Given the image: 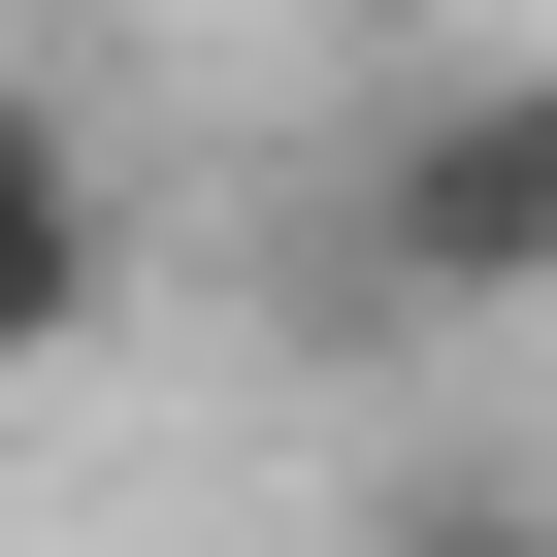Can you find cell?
Here are the masks:
<instances>
[{"instance_id": "obj_1", "label": "cell", "mask_w": 557, "mask_h": 557, "mask_svg": "<svg viewBox=\"0 0 557 557\" xmlns=\"http://www.w3.org/2000/svg\"><path fill=\"white\" fill-rule=\"evenodd\" d=\"M329 262H361L394 329H557V34L394 66L361 164H329Z\"/></svg>"}, {"instance_id": "obj_2", "label": "cell", "mask_w": 557, "mask_h": 557, "mask_svg": "<svg viewBox=\"0 0 557 557\" xmlns=\"http://www.w3.org/2000/svg\"><path fill=\"white\" fill-rule=\"evenodd\" d=\"M99 296H132V164H99V99H66V66H0V394H66V361H99Z\"/></svg>"}, {"instance_id": "obj_3", "label": "cell", "mask_w": 557, "mask_h": 557, "mask_svg": "<svg viewBox=\"0 0 557 557\" xmlns=\"http://www.w3.org/2000/svg\"><path fill=\"white\" fill-rule=\"evenodd\" d=\"M329 557H557V459H524V426H394Z\"/></svg>"}]
</instances>
